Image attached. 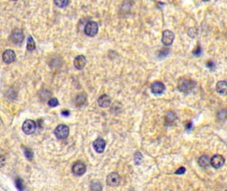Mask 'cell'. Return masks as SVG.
I'll list each match as a JSON object with an SVG mask.
<instances>
[{"mask_svg":"<svg viewBox=\"0 0 227 191\" xmlns=\"http://www.w3.org/2000/svg\"><path fill=\"white\" fill-rule=\"evenodd\" d=\"M200 52H201V48H200V46H198L196 48L195 51L193 52V54L195 55H199L200 54Z\"/></svg>","mask_w":227,"mask_h":191,"instance_id":"cell-29","label":"cell"},{"mask_svg":"<svg viewBox=\"0 0 227 191\" xmlns=\"http://www.w3.org/2000/svg\"><path fill=\"white\" fill-rule=\"evenodd\" d=\"M103 185L98 180H93L90 183L91 191H102Z\"/></svg>","mask_w":227,"mask_h":191,"instance_id":"cell-18","label":"cell"},{"mask_svg":"<svg viewBox=\"0 0 227 191\" xmlns=\"http://www.w3.org/2000/svg\"><path fill=\"white\" fill-rule=\"evenodd\" d=\"M93 148L96 152H97L98 153H102L105 150L106 142L102 138H97L93 142Z\"/></svg>","mask_w":227,"mask_h":191,"instance_id":"cell-13","label":"cell"},{"mask_svg":"<svg viewBox=\"0 0 227 191\" xmlns=\"http://www.w3.org/2000/svg\"><path fill=\"white\" fill-rule=\"evenodd\" d=\"M16 187L17 189L20 191H23L24 189V182L20 178H17L16 181Z\"/></svg>","mask_w":227,"mask_h":191,"instance_id":"cell-24","label":"cell"},{"mask_svg":"<svg viewBox=\"0 0 227 191\" xmlns=\"http://www.w3.org/2000/svg\"><path fill=\"white\" fill-rule=\"evenodd\" d=\"M225 162L224 157L221 155H215L211 159L210 164L214 168H219L224 165Z\"/></svg>","mask_w":227,"mask_h":191,"instance_id":"cell-8","label":"cell"},{"mask_svg":"<svg viewBox=\"0 0 227 191\" xmlns=\"http://www.w3.org/2000/svg\"><path fill=\"white\" fill-rule=\"evenodd\" d=\"M62 115L63 116H68L69 115V111H68V110H65V111H62Z\"/></svg>","mask_w":227,"mask_h":191,"instance_id":"cell-31","label":"cell"},{"mask_svg":"<svg viewBox=\"0 0 227 191\" xmlns=\"http://www.w3.org/2000/svg\"><path fill=\"white\" fill-rule=\"evenodd\" d=\"M177 119V115L173 111H168L165 116V121L167 123L170 124V123H173Z\"/></svg>","mask_w":227,"mask_h":191,"instance_id":"cell-19","label":"cell"},{"mask_svg":"<svg viewBox=\"0 0 227 191\" xmlns=\"http://www.w3.org/2000/svg\"><path fill=\"white\" fill-rule=\"evenodd\" d=\"M69 129L68 126L64 124L59 125L54 131V134L59 140H65L68 137Z\"/></svg>","mask_w":227,"mask_h":191,"instance_id":"cell-2","label":"cell"},{"mask_svg":"<svg viewBox=\"0 0 227 191\" xmlns=\"http://www.w3.org/2000/svg\"><path fill=\"white\" fill-rule=\"evenodd\" d=\"M98 24L95 21H89L86 24L84 29L85 33L87 36L89 37H94L98 32Z\"/></svg>","mask_w":227,"mask_h":191,"instance_id":"cell-3","label":"cell"},{"mask_svg":"<svg viewBox=\"0 0 227 191\" xmlns=\"http://www.w3.org/2000/svg\"><path fill=\"white\" fill-rule=\"evenodd\" d=\"M16 55L13 50H6L2 55L3 61L6 64H10L15 61Z\"/></svg>","mask_w":227,"mask_h":191,"instance_id":"cell-10","label":"cell"},{"mask_svg":"<svg viewBox=\"0 0 227 191\" xmlns=\"http://www.w3.org/2000/svg\"><path fill=\"white\" fill-rule=\"evenodd\" d=\"M87 98V96L85 92H81L77 94L75 96L74 98V103L76 106H81L83 105L85 102H86Z\"/></svg>","mask_w":227,"mask_h":191,"instance_id":"cell-14","label":"cell"},{"mask_svg":"<svg viewBox=\"0 0 227 191\" xmlns=\"http://www.w3.org/2000/svg\"><path fill=\"white\" fill-rule=\"evenodd\" d=\"M54 3L57 7L63 8V7H65L69 4V2L68 0H56V1H54Z\"/></svg>","mask_w":227,"mask_h":191,"instance_id":"cell-22","label":"cell"},{"mask_svg":"<svg viewBox=\"0 0 227 191\" xmlns=\"http://www.w3.org/2000/svg\"><path fill=\"white\" fill-rule=\"evenodd\" d=\"M87 167L85 164L82 161H77L73 164L72 172L74 175L77 176L83 175L86 172Z\"/></svg>","mask_w":227,"mask_h":191,"instance_id":"cell-6","label":"cell"},{"mask_svg":"<svg viewBox=\"0 0 227 191\" xmlns=\"http://www.w3.org/2000/svg\"><path fill=\"white\" fill-rule=\"evenodd\" d=\"M185 172H186V168L183 167H181L179 168H178V169L175 171L174 174L181 175H183L185 173Z\"/></svg>","mask_w":227,"mask_h":191,"instance_id":"cell-27","label":"cell"},{"mask_svg":"<svg viewBox=\"0 0 227 191\" xmlns=\"http://www.w3.org/2000/svg\"><path fill=\"white\" fill-rule=\"evenodd\" d=\"M48 105H49V106L51 107V108H54V107H56L57 106L59 105V102L57 98H51L49 101H48L47 102Z\"/></svg>","mask_w":227,"mask_h":191,"instance_id":"cell-26","label":"cell"},{"mask_svg":"<svg viewBox=\"0 0 227 191\" xmlns=\"http://www.w3.org/2000/svg\"><path fill=\"white\" fill-rule=\"evenodd\" d=\"M5 162H6L5 157L2 155H0V168H2L5 165Z\"/></svg>","mask_w":227,"mask_h":191,"instance_id":"cell-28","label":"cell"},{"mask_svg":"<svg viewBox=\"0 0 227 191\" xmlns=\"http://www.w3.org/2000/svg\"><path fill=\"white\" fill-rule=\"evenodd\" d=\"M86 58H85V56L80 55H78L75 57V60H74V66L75 67V69L77 70H82L85 66L86 65Z\"/></svg>","mask_w":227,"mask_h":191,"instance_id":"cell-12","label":"cell"},{"mask_svg":"<svg viewBox=\"0 0 227 191\" xmlns=\"http://www.w3.org/2000/svg\"><path fill=\"white\" fill-rule=\"evenodd\" d=\"M134 159H135V162L137 164H140L142 162V159H143V156L141 155V153L140 152H136L135 154V157H134Z\"/></svg>","mask_w":227,"mask_h":191,"instance_id":"cell-25","label":"cell"},{"mask_svg":"<svg viewBox=\"0 0 227 191\" xmlns=\"http://www.w3.org/2000/svg\"><path fill=\"white\" fill-rule=\"evenodd\" d=\"M51 96V91L48 88H43L39 92V96L42 100H47Z\"/></svg>","mask_w":227,"mask_h":191,"instance_id":"cell-20","label":"cell"},{"mask_svg":"<svg viewBox=\"0 0 227 191\" xmlns=\"http://www.w3.org/2000/svg\"><path fill=\"white\" fill-rule=\"evenodd\" d=\"M35 41L33 40V37L29 36L27 38V48L29 51H32L35 49Z\"/></svg>","mask_w":227,"mask_h":191,"instance_id":"cell-21","label":"cell"},{"mask_svg":"<svg viewBox=\"0 0 227 191\" xmlns=\"http://www.w3.org/2000/svg\"><path fill=\"white\" fill-rule=\"evenodd\" d=\"M211 159L208 156L206 155H203L199 157L198 160V163L200 167H207L210 165Z\"/></svg>","mask_w":227,"mask_h":191,"instance_id":"cell-17","label":"cell"},{"mask_svg":"<svg viewBox=\"0 0 227 191\" xmlns=\"http://www.w3.org/2000/svg\"><path fill=\"white\" fill-rule=\"evenodd\" d=\"M36 127V123L34 121L31 119H27L24 122L22 126V130L25 134L30 135L35 132Z\"/></svg>","mask_w":227,"mask_h":191,"instance_id":"cell-5","label":"cell"},{"mask_svg":"<svg viewBox=\"0 0 227 191\" xmlns=\"http://www.w3.org/2000/svg\"><path fill=\"white\" fill-rule=\"evenodd\" d=\"M191 127H192V123L189 122L188 123V125H187V129H190V128H191Z\"/></svg>","mask_w":227,"mask_h":191,"instance_id":"cell-32","label":"cell"},{"mask_svg":"<svg viewBox=\"0 0 227 191\" xmlns=\"http://www.w3.org/2000/svg\"><path fill=\"white\" fill-rule=\"evenodd\" d=\"M24 155L26 158H27L29 161H31L33 158V153L29 148H25L24 149Z\"/></svg>","mask_w":227,"mask_h":191,"instance_id":"cell-23","label":"cell"},{"mask_svg":"<svg viewBox=\"0 0 227 191\" xmlns=\"http://www.w3.org/2000/svg\"><path fill=\"white\" fill-rule=\"evenodd\" d=\"M106 182L107 185L110 186H119L121 182V177L116 172H112L107 175Z\"/></svg>","mask_w":227,"mask_h":191,"instance_id":"cell-4","label":"cell"},{"mask_svg":"<svg viewBox=\"0 0 227 191\" xmlns=\"http://www.w3.org/2000/svg\"><path fill=\"white\" fill-rule=\"evenodd\" d=\"M151 89L152 92L155 94H161L165 91V87L164 84L162 83L161 82L156 81L151 84Z\"/></svg>","mask_w":227,"mask_h":191,"instance_id":"cell-11","label":"cell"},{"mask_svg":"<svg viewBox=\"0 0 227 191\" xmlns=\"http://www.w3.org/2000/svg\"><path fill=\"white\" fill-rule=\"evenodd\" d=\"M111 102V99L110 97L107 94H103L98 99V104L101 108H107L109 106Z\"/></svg>","mask_w":227,"mask_h":191,"instance_id":"cell-15","label":"cell"},{"mask_svg":"<svg viewBox=\"0 0 227 191\" xmlns=\"http://www.w3.org/2000/svg\"><path fill=\"white\" fill-rule=\"evenodd\" d=\"M207 66L208 67V68H209V69H213L214 68V62H212V61H209V62H207Z\"/></svg>","mask_w":227,"mask_h":191,"instance_id":"cell-30","label":"cell"},{"mask_svg":"<svg viewBox=\"0 0 227 191\" xmlns=\"http://www.w3.org/2000/svg\"><path fill=\"white\" fill-rule=\"evenodd\" d=\"M226 82L225 80L219 81L216 86V90L220 94L225 96L226 94L227 88H226Z\"/></svg>","mask_w":227,"mask_h":191,"instance_id":"cell-16","label":"cell"},{"mask_svg":"<svg viewBox=\"0 0 227 191\" xmlns=\"http://www.w3.org/2000/svg\"><path fill=\"white\" fill-rule=\"evenodd\" d=\"M11 39L15 44H21L24 39V34L23 31L19 29H13L11 33Z\"/></svg>","mask_w":227,"mask_h":191,"instance_id":"cell-7","label":"cell"},{"mask_svg":"<svg viewBox=\"0 0 227 191\" xmlns=\"http://www.w3.org/2000/svg\"><path fill=\"white\" fill-rule=\"evenodd\" d=\"M174 39V33L169 31V30H165L163 33L162 42L165 46H170L173 44Z\"/></svg>","mask_w":227,"mask_h":191,"instance_id":"cell-9","label":"cell"},{"mask_svg":"<svg viewBox=\"0 0 227 191\" xmlns=\"http://www.w3.org/2000/svg\"><path fill=\"white\" fill-rule=\"evenodd\" d=\"M195 87V82L187 77H183L178 80V89L181 92H189Z\"/></svg>","mask_w":227,"mask_h":191,"instance_id":"cell-1","label":"cell"}]
</instances>
